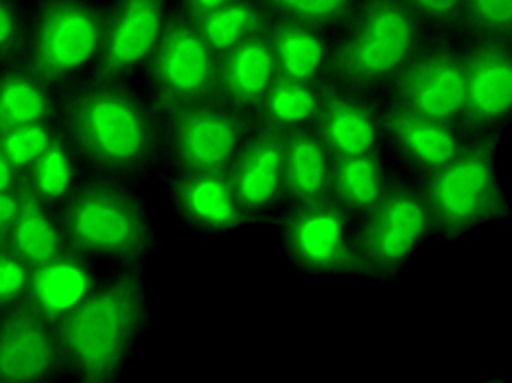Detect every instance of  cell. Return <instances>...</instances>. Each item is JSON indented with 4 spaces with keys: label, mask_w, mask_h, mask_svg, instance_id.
I'll list each match as a JSON object with an SVG mask.
<instances>
[{
    "label": "cell",
    "mask_w": 512,
    "mask_h": 383,
    "mask_svg": "<svg viewBox=\"0 0 512 383\" xmlns=\"http://www.w3.org/2000/svg\"><path fill=\"white\" fill-rule=\"evenodd\" d=\"M62 130L92 176L143 184L165 162V116L141 81L84 77L62 90Z\"/></svg>",
    "instance_id": "obj_1"
},
{
    "label": "cell",
    "mask_w": 512,
    "mask_h": 383,
    "mask_svg": "<svg viewBox=\"0 0 512 383\" xmlns=\"http://www.w3.org/2000/svg\"><path fill=\"white\" fill-rule=\"evenodd\" d=\"M156 327L147 268L108 272L81 303L57 320L64 381L119 383Z\"/></svg>",
    "instance_id": "obj_2"
},
{
    "label": "cell",
    "mask_w": 512,
    "mask_h": 383,
    "mask_svg": "<svg viewBox=\"0 0 512 383\" xmlns=\"http://www.w3.org/2000/svg\"><path fill=\"white\" fill-rule=\"evenodd\" d=\"M60 217L71 248L108 272L147 268L162 248L154 211L138 184L88 173Z\"/></svg>",
    "instance_id": "obj_3"
},
{
    "label": "cell",
    "mask_w": 512,
    "mask_h": 383,
    "mask_svg": "<svg viewBox=\"0 0 512 383\" xmlns=\"http://www.w3.org/2000/svg\"><path fill=\"white\" fill-rule=\"evenodd\" d=\"M508 134L475 136L449 165L418 180L432 217V241L451 246L512 217L502 154Z\"/></svg>",
    "instance_id": "obj_4"
},
{
    "label": "cell",
    "mask_w": 512,
    "mask_h": 383,
    "mask_svg": "<svg viewBox=\"0 0 512 383\" xmlns=\"http://www.w3.org/2000/svg\"><path fill=\"white\" fill-rule=\"evenodd\" d=\"M429 36L403 0H357L333 33L329 81L381 97Z\"/></svg>",
    "instance_id": "obj_5"
},
{
    "label": "cell",
    "mask_w": 512,
    "mask_h": 383,
    "mask_svg": "<svg viewBox=\"0 0 512 383\" xmlns=\"http://www.w3.org/2000/svg\"><path fill=\"white\" fill-rule=\"evenodd\" d=\"M31 31L25 60L55 88L92 75L108 25V0H29Z\"/></svg>",
    "instance_id": "obj_6"
},
{
    "label": "cell",
    "mask_w": 512,
    "mask_h": 383,
    "mask_svg": "<svg viewBox=\"0 0 512 383\" xmlns=\"http://www.w3.org/2000/svg\"><path fill=\"white\" fill-rule=\"evenodd\" d=\"M274 230L287 268L305 281H362L357 224L331 197L285 208Z\"/></svg>",
    "instance_id": "obj_7"
},
{
    "label": "cell",
    "mask_w": 512,
    "mask_h": 383,
    "mask_svg": "<svg viewBox=\"0 0 512 383\" xmlns=\"http://www.w3.org/2000/svg\"><path fill=\"white\" fill-rule=\"evenodd\" d=\"M432 243V217L418 180L401 178L375 211L357 222L362 281L397 283Z\"/></svg>",
    "instance_id": "obj_8"
},
{
    "label": "cell",
    "mask_w": 512,
    "mask_h": 383,
    "mask_svg": "<svg viewBox=\"0 0 512 383\" xmlns=\"http://www.w3.org/2000/svg\"><path fill=\"white\" fill-rule=\"evenodd\" d=\"M141 84L162 114L219 95V55L204 38L197 20L176 3Z\"/></svg>",
    "instance_id": "obj_9"
},
{
    "label": "cell",
    "mask_w": 512,
    "mask_h": 383,
    "mask_svg": "<svg viewBox=\"0 0 512 383\" xmlns=\"http://www.w3.org/2000/svg\"><path fill=\"white\" fill-rule=\"evenodd\" d=\"M162 116V171H228L256 127L252 114L232 108L221 99L193 103Z\"/></svg>",
    "instance_id": "obj_10"
},
{
    "label": "cell",
    "mask_w": 512,
    "mask_h": 383,
    "mask_svg": "<svg viewBox=\"0 0 512 383\" xmlns=\"http://www.w3.org/2000/svg\"><path fill=\"white\" fill-rule=\"evenodd\" d=\"M464 95V42L453 36H429L381 97L429 119L462 127Z\"/></svg>",
    "instance_id": "obj_11"
},
{
    "label": "cell",
    "mask_w": 512,
    "mask_h": 383,
    "mask_svg": "<svg viewBox=\"0 0 512 383\" xmlns=\"http://www.w3.org/2000/svg\"><path fill=\"white\" fill-rule=\"evenodd\" d=\"M64 348L57 320L29 300L0 309V381H64Z\"/></svg>",
    "instance_id": "obj_12"
},
{
    "label": "cell",
    "mask_w": 512,
    "mask_h": 383,
    "mask_svg": "<svg viewBox=\"0 0 512 383\" xmlns=\"http://www.w3.org/2000/svg\"><path fill=\"white\" fill-rule=\"evenodd\" d=\"M176 0H108V25L92 77L141 81Z\"/></svg>",
    "instance_id": "obj_13"
},
{
    "label": "cell",
    "mask_w": 512,
    "mask_h": 383,
    "mask_svg": "<svg viewBox=\"0 0 512 383\" xmlns=\"http://www.w3.org/2000/svg\"><path fill=\"white\" fill-rule=\"evenodd\" d=\"M160 189L178 226L200 237L252 230L228 171H162Z\"/></svg>",
    "instance_id": "obj_14"
},
{
    "label": "cell",
    "mask_w": 512,
    "mask_h": 383,
    "mask_svg": "<svg viewBox=\"0 0 512 383\" xmlns=\"http://www.w3.org/2000/svg\"><path fill=\"white\" fill-rule=\"evenodd\" d=\"M467 60L462 130L471 138L512 130V46L462 40Z\"/></svg>",
    "instance_id": "obj_15"
},
{
    "label": "cell",
    "mask_w": 512,
    "mask_h": 383,
    "mask_svg": "<svg viewBox=\"0 0 512 383\" xmlns=\"http://www.w3.org/2000/svg\"><path fill=\"white\" fill-rule=\"evenodd\" d=\"M386 152L407 178L425 180L456 158L471 136L460 125L442 123L379 97Z\"/></svg>",
    "instance_id": "obj_16"
},
{
    "label": "cell",
    "mask_w": 512,
    "mask_h": 383,
    "mask_svg": "<svg viewBox=\"0 0 512 383\" xmlns=\"http://www.w3.org/2000/svg\"><path fill=\"white\" fill-rule=\"evenodd\" d=\"M228 173L250 228L274 226L287 208L285 134L256 123Z\"/></svg>",
    "instance_id": "obj_17"
},
{
    "label": "cell",
    "mask_w": 512,
    "mask_h": 383,
    "mask_svg": "<svg viewBox=\"0 0 512 383\" xmlns=\"http://www.w3.org/2000/svg\"><path fill=\"white\" fill-rule=\"evenodd\" d=\"M316 132L335 158L386 152L379 97L327 81Z\"/></svg>",
    "instance_id": "obj_18"
},
{
    "label": "cell",
    "mask_w": 512,
    "mask_h": 383,
    "mask_svg": "<svg viewBox=\"0 0 512 383\" xmlns=\"http://www.w3.org/2000/svg\"><path fill=\"white\" fill-rule=\"evenodd\" d=\"M278 79L276 57L265 33L219 55V95L228 106L254 116Z\"/></svg>",
    "instance_id": "obj_19"
},
{
    "label": "cell",
    "mask_w": 512,
    "mask_h": 383,
    "mask_svg": "<svg viewBox=\"0 0 512 383\" xmlns=\"http://www.w3.org/2000/svg\"><path fill=\"white\" fill-rule=\"evenodd\" d=\"M401 178L405 173L388 152L335 158L331 200L357 224L386 200Z\"/></svg>",
    "instance_id": "obj_20"
},
{
    "label": "cell",
    "mask_w": 512,
    "mask_h": 383,
    "mask_svg": "<svg viewBox=\"0 0 512 383\" xmlns=\"http://www.w3.org/2000/svg\"><path fill=\"white\" fill-rule=\"evenodd\" d=\"M276 57L278 77L327 84L333 55V33L296 20L272 18L265 31Z\"/></svg>",
    "instance_id": "obj_21"
},
{
    "label": "cell",
    "mask_w": 512,
    "mask_h": 383,
    "mask_svg": "<svg viewBox=\"0 0 512 383\" xmlns=\"http://www.w3.org/2000/svg\"><path fill=\"white\" fill-rule=\"evenodd\" d=\"M106 274L108 270H103L84 254L68 250L62 257L38 265L33 274L29 303L49 313L53 320H60L81 303Z\"/></svg>",
    "instance_id": "obj_22"
},
{
    "label": "cell",
    "mask_w": 512,
    "mask_h": 383,
    "mask_svg": "<svg viewBox=\"0 0 512 383\" xmlns=\"http://www.w3.org/2000/svg\"><path fill=\"white\" fill-rule=\"evenodd\" d=\"M62 90L27 62L0 66V130L60 121Z\"/></svg>",
    "instance_id": "obj_23"
},
{
    "label": "cell",
    "mask_w": 512,
    "mask_h": 383,
    "mask_svg": "<svg viewBox=\"0 0 512 383\" xmlns=\"http://www.w3.org/2000/svg\"><path fill=\"white\" fill-rule=\"evenodd\" d=\"M335 156L316 127L285 134V195L287 208L331 197Z\"/></svg>",
    "instance_id": "obj_24"
},
{
    "label": "cell",
    "mask_w": 512,
    "mask_h": 383,
    "mask_svg": "<svg viewBox=\"0 0 512 383\" xmlns=\"http://www.w3.org/2000/svg\"><path fill=\"white\" fill-rule=\"evenodd\" d=\"M86 176L88 171L84 167V162H81L71 138H68L60 127V132L53 138V143L46 147V152L33 162V167L25 173L22 187L44 204H49L60 211Z\"/></svg>",
    "instance_id": "obj_25"
},
{
    "label": "cell",
    "mask_w": 512,
    "mask_h": 383,
    "mask_svg": "<svg viewBox=\"0 0 512 383\" xmlns=\"http://www.w3.org/2000/svg\"><path fill=\"white\" fill-rule=\"evenodd\" d=\"M25 193V208H22L20 219L9 235L0 237V241L9 243L33 268H38L73 248L66 239L60 211L33 197L27 189Z\"/></svg>",
    "instance_id": "obj_26"
},
{
    "label": "cell",
    "mask_w": 512,
    "mask_h": 383,
    "mask_svg": "<svg viewBox=\"0 0 512 383\" xmlns=\"http://www.w3.org/2000/svg\"><path fill=\"white\" fill-rule=\"evenodd\" d=\"M327 84L278 77L254 112V121L281 134L313 127L320 116Z\"/></svg>",
    "instance_id": "obj_27"
},
{
    "label": "cell",
    "mask_w": 512,
    "mask_h": 383,
    "mask_svg": "<svg viewBox=\"0 0 512 383\" xmlns=\"http://www.w3.org/2000/svg\"><path fill=\"white\" fill-rule=\"evenodd\" d=\"M272 18L261 0H226L211 14L197 20V25L215 53L224 55L237 44L265 33Z\"/></svg>",
    "instance_id": "obj_28"
},
{
    "label": "cell",
    "mask_w": 512,
    "mask_h": 383,
    "mask_svg": "<svg viewBox=\"0 0 512 383\" xmlns=\"http://www.w3.org/2000/svg\"><path fill=\"white\" fill-rule=\"evenodd\" d=\"M261 3L274 18L296 20L335 33L351 16L357 0H261Z\"/></svg>",
    "instance_id": "obj_29"
},
{
    "label": "cell",
    "mask_w": 512,
    "mask_h": 383,
    "mask_svg": "<svg viewBox=\"0 0 512 383\" xmlns=\"http://www.w3.org/2000/svg\"><path fill=\"white\" fill-rule=\"evenodd\" d=\"M460 40H493L512 46V0H467Z\"/></svg>",
    "instance_id": "obj_30"
},
{
    "label": "cell",
    "mask_w": 512,
    "mask_h": 383,
    "mask_svg": "<svg viewBox=\"0 0 512 383\" xmlns=\"http://www.w3.org/2000/svg\"><path fill=\"white\" fill-rule=\"evenodd\" d=\"M62 121L49 123H29L0 130V156L7 158L11 165H16L22 176L33 167L46 147L53 143V138L60 132Z\"/></svg>",
    "instance_id": "obj_31"
},
{
    "label": "cell",
    "mask_w": 512,
    "mask_h": 383,
    "mask_svg": "<svg viewBox=\"0 0 512 383\" xmlns=\"http://www.w3.org/2000/svg\"><path fill=\"white\" fill-rule=\"evenodd\" d=\"M29 31V0H0V66L25 60Z\"/></svg>",
    "instance_id": "obj_32"
},
{
    "label": "cell",
    "mask_w": 512,
    "mask_h": 383,
    "mask_svg": "<svg viewBox=\"0 0 512 383\" xmlns=\"http://www.w3.org/2000/svg\"><path fill=\"white\" fill-rule=\"evenodd\" d=\"M36 268L9 243L0 241V309L29 300Z\"/></svg>",
    "instance_id": "obj_33"
},
{
    "label": "cell",
    "mask_w": 512,
    "mask_h": 383,
    "mask_svg": "<svg viewBox=\"0 0 512 383\" xmlns=\"http://www.w3.org/2000/svg\"><path fill=\"white\" fill-rule=\"evenodd\" d=\"M432 36L460 38L467 0H403Z\"/></svg>",
    "instance_id": "obj_34"
},
{
    "label": "cell",
    "mask_w": 512,
    "mask_h": 383,
    "mask_svg": "<svg viewBox=\"0 0 512 383\" xmlns=\"http://www.w3.org/2000/svg\"><path fill=\"white\" fill-rule=\"evenodd\" d=\"M25 187L0 191V237H5L16 226L25 208Z\"/></svg>",
    "instance_id": "obj_35"
},
{
    "label": "cell",
    "mask_w": 512,
    "mask_h": 383,
    "mask_svg": "<svg viewBox=\"0 0 512 383\" xmlns=\"http://www.w3.org/2000/svg\"><path fill=\"white\" fill-rule=\"evenodd\" d=\"M226 0H176V7H180L184 14H189L191 18L200 20L204 16L211 14L217 7L224 5Z\"/></svg>",
    "instance_id": "obj_36"
},
{
    "label": "cell",
    "mask_w": 512,
    "mask_h": 383,
    "mask_svg": "<svg viewBox=\"0 0 512 383\" xmlns=\"http://www.w3.org/2000/svg\"><path fill=\"white\" fill-rule=\"evenodd\" d=\"M22 182H25L22 171L16 165H11L7 158L0 156V191L18 189L22 187Z\"/></svg>",
    "instance_id": "obj_37"
}]
</instances>
